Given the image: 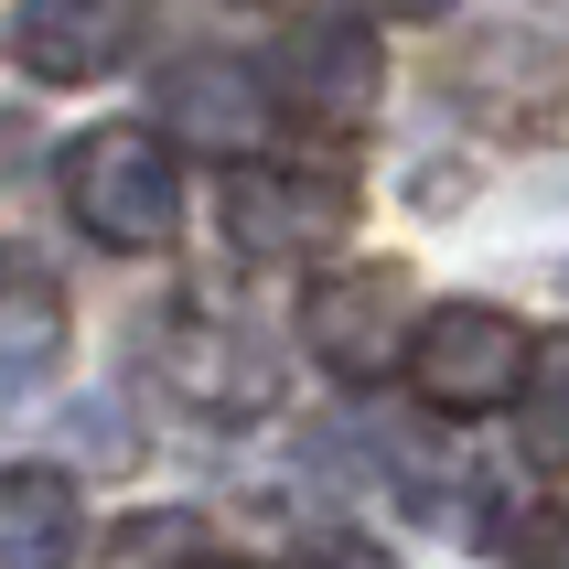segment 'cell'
<instances>
[{"mask_svg":"<svg viewBox=\"0 0 569 569\" xmlns=\"http://www.w3.org/2000/svg\"><path fill=\"white\" fill-rule=\"evenodd\" d=\"M409 269H333V280L301 290V345L333 366V377H387L409 366Z\"/></svg>","mask_w":569,"mask_h":569,"instance_id":"cell-3","label":"cell"},{"mask_svg":"<svg viewBox=\"0 0 569 569\" xmlns=\"http://www.w3.org/2000/svg\"><path fill=\"white\" fill-rule=\"evenodd\" d=\"M76 559V483L43 462H0V569H64Z\"/></svg>","mask_w":569,"mask_h":569,"instance_id":"cell-8","label":"cell"},{"mask_svg":"<svg viewBox=\"0 0 569 569\" xmlns=\"http://www.w3.org/2000/svg\"><path fill=\"white\" fill-rule=\"evenodd\" d=\"M161 119L183 129L193 151H216V161H258L269 129H280V97H269V76L204 54V64H172V76H161Z\"/></svg>","mask_w":569,"mask_h":569,"instance_id":"cell-6","label":"cell"},{"mask_svg":"<svg viewBox=\"0 0 569 569\" xmlns=\"http://www.w3.org/2000/svg\"><path fill=\"white\" fill-rule=\"evenodd\" d=\"M140 43V0H22L11 11V64L43 87H87Z\"/></svg>","mask_w":569,"mask_h":569,"instance_id":"cell-5","label":"cell"},{"mask_svg":"<svg viewBox=\"0 0 569 569\" xmlns=\"http://www.w3.org/2000/svg\"><path fill=\"white\" fill-rule=\"evenodd\" d=\"M355 11H387V22H430V11H451V0H355Z\"/></svg>","mask_w":569,"mask_h":569,"instance_id":"cell-13","label":"cell"},{"mask_svg":"<svg viewBox=\"0 0 569 569\" xmlns=\"http://www.w3.org/2000/svg\"><path fill=\"white\" fill-rule=\"evenodd\" d=\"M527 355H538V333L516 312H495V301H441V312H419V333H409V377H419V398L441 419H483V409H516V398H527Z\"/></svg>","mask_w":569,"mask_h":569,"instance_id":"cell-2","label":"cell"},{"mask_svg":"<svg viewBox=\"0 0 569 569\" xmlns=\"http://www.w3.org/2000/svg\"><path fill=\"white\" fill-rule=\"evenodd\" d=\"M527 451L538 462H569V333H548L538 355H527Z\"/></svg>","mask_w":569,"mask_h":569,"instance_id":"cell-10","label":"cell"},{"mask_svg":"<svg viewBox=\"0 0 569 569\" xmlns=\"http://www.w3.org/2000/svg\"><path fill=\"white\" fill-rule=\"evenodd\" d=\"M301 569H398V559L366 548V538H322V548H301Z\"/></svg>","mask_w":569,"mask_h":569,"instance_id":"cell-12","label":"cell"},{"mask_svg":"<svg viewBox=\"0 0 569 569\" xmlns=\"http://www.w3.org/2000/svg\"><path fill=\"white\" fill-rule=\"evenodd\" d=\"M172 387H183L193 409H216V419H248L269 409V366L248 355V333H216V322H183V345H172Z\"/></svg>","mask_w":569,"mask_h":569,"instance_id":"cell-9","label":"cell"},{"mask_svg":"<svg viewBox=\"0 0 569 569\" xmlns=\"http://www.w3.org/2000/svg\"><path fill=\"white\" fill-rule=\"evenodd\" d=\"M204 569H237V559H204Z\"/></svg>","mask_w":569,"mask_h":569,"instance_id":"cell-14","label":"cell"},{"mask_svg":"<svg viewBox=\"0 0 569 569\" xmlns=\"http://www.w3.org/2000/svg\"><path fill=\"white\" fill-rule=\"evenodd\" d=\"M64 216L87 226L97 248L151 258L183 226V172H172V151H161L151 129H87L64 151Z\"/></svg>","mask_w":569,"mask_h":569,"instance_id":"cell-1","label":"cell"},{"mask_svg":"<svg viewBox=\"0 0 569 569\" xmlns=\"http://www.w3.org/2000/svg\"><path fill=\"white\" fill-rule=\"evenodd\" d=\"M345 226H355V183H333V172H269V161H248L226 183V248H248V258L345 248Z\"/></svg>","mask_w":569,"mask_h":569,"instance_id":"cell-4","label":"cell"},{"mask_svg":"<svg viewBox=\"0 0 569 569\" xmlns=\"http://www.w3.org/2000/svg\"><path fill=\"white\" fill-rule=\"evenodd\" d=\"M516 569H569V506L527 516V538H516Z\"/></svg>","mask_w":569,"mask_h":569,"instance_id":"cell-11","label":"cell"},{"mask_svg":"<svg viewBox=\"0 0 569 569\" xmlns=\"http://www.w3.org/2000/svg\"><path fill=\"white\" fill-rule=\"evenodd\" d=\"M269 76H280V87H269L280 108H301V119H322V129H355L377 108L387 64H377V43H366V22H301Z\"/></svg>","mask_w":569,"mask_h":569,"instance_id":"cell-7","label":"cell"}]
</instances>
